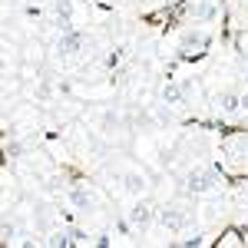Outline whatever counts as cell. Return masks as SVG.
Segmentation results:
<instances>
[{
  "instance_id": "cell-3",
  "label": "cell",
  "mask_w": 248,
  "mask_h": 248,
  "mask_svg": "<svg viewBox=\"0 0 248 248\" xmlns=\"http://www.w3.org/2000/svg\"><path fill=\"white\" fill-rule=\"evenodd\" d=\"M153 205H149V202H136L133 209H129V222H133V229H146V225H149V222H153Z\"/></svg>"
},
{
  "instance_id": "cell-6",
  "label": "cell",
  "mask_w": 248,
  "mask_h": 248,
  "mask_svg": "<svg viewBox=\"0 0 248 248\" xmlns=\"http://www.w3.org/2000/svg\"><path fill=\"white\" fill-rule=\"evenodd\" d=\"M182 93H186V90H182L179 83H166L159 96H162V103H169V106H172V103H179V99H182Z\"/></svg>"
},
{
  "instance_id": "cell-16",
  "label": "cell",
  "mask_w": 248,
  "mask_h": 248,
  "mask_svg": "<svg viewBox=\"0 0 248 248\" xmlns=\"http://www.w3.org/2000/svg\"><path fill=\"white\" fill-rule=\"evenodd\" d=\"M242 7H248V0H242Z\"/></svg>"
},
{
  "instance_id": "cell-15",
  "label": "cell",
  "mask_w": 248,
  "mask_h": 248,
  "mask_svg": "<svg viewBox=\"0 0 248 248\" xmlns=\"http://www.w3.org/2000/svg\"><path fill=\"white\" fill-rule=\"evenodd\" d=\"M133 3H153V0H133Z\"/></svg>"
},
{
  "instance_id": "cell-4",
  "label": "cell",
  "mask_w": 248,
  "mask_h": 248,
  "mask_svg": "<svg viewBox=\"0 0 248 248\" xmlns=\"http://www.w3.org/2000/svg\"><path fill=\"white\" fill-rule=\"evenodd\" d=\"M159 222H162L169 232H179L182 225H186V212L182 209H162L159 212Z\"/></svg>"
},
{
  "instance_id": "cell-8",
  "label": "cell",
  "mask_w": 248,
  "mask_h": 248,
  "mask_svg": "<svg viewBox=\"0 0 248 248\" xmlns=\"http://www.w3.org/2000/svg\"><path fill=\"white\" fill-rule=\"evenodd\" d=\"M218 106H222V113H238V109H242V99H238V96L235 93H225L222 96V99H218Z\"/></svg>"
},
{
  "instance_id": "cell-14",
  "label": "cell",
  "mask_w": 248,
  "mask_h": 248,
  "mask_svg": "<svg viewBox=\"0 0 248 248\" xmlns=\"http://www.w3.org/2000/svg\"><path fill=\"white\" fill-rule=\"evenodd\" d=\"M238 99H242V109L248 113V93H245V96H238Z\"/></svg>"
},
{
  "instance_id": "cell-2",
  "label": "cell",
  "mask_w": 248,
  "mask_h": 248,
  "mask_svg": "<svg viewBox=\"0 0 248 248\" xmlns=\"http://www.w3.org/2000/svg\"><path fill=\"white\" fill-rule=\"evenodd\" d=\"M186 186H189V192H195V195H202V192H212V186H215V175L212 172H189V179H186Z\"/></svg>"
},
{
  "instance_id": "cell-11",
  "label": "cell",
  "mask_w": 248,
  "mask_h": 248,
  "mask_svg": "<svg viewBox=\"0 0 248 248\" xmlns=\"http://www.w3.org/2000/svg\"><path fill=\"white\" fill-rule=\"evenodd\" d=\"M195 17H199V20H212V17H215V10H212L209 3H202V7H195Z\"/></svg>"
},
{
  "instance_id": "cell-12",
  "label": "cell",
  "mask_w": 248,
  "mask_h": 248,
  "mask_svg": "<svg viewBox=\"0 0 248 248\" xmlns=\"http://www.w3.org/2000/svg\"><path fill=\"white\" fill-rule=\"evenodd\" d=\"M3 242L10 245V242H17V232H14V225H3Z\"/></svg>"
},
{
  "instance_id": "cell-9",
  "label": "cell",
  "mask_w": 248,
  "mask_h": 248,
  "mask_svg": "<svg viewBox=\"0 0 248 248\" xmlns=\"http://www.w3.org/2000/svg\"><path fill=\"white\" fill-rule=\"evenodd\" d=\"M205 43H209V37H205L202 30H189V33L182 37V46H186V50H189V46H205Z\"/></svg>"
},
{
  "instance_id": "cell-7",
  "label": "cell",
  "mask_w": 248,
  "mask_h": 248,
  "mask_svg": "<svg viewBox=\"0 0 248 248\" xmlns=\"http://www.w3.org/2000/svg\"><path fill=\"white\" fill-rule=\"evenodd\" d=\"M123 182H126V189L133 192V195H139V192L146 189V179H142L139 172H126V175H123Z\"/></svg>"
},
{
  "instance_id": "cell-5",
  "label": "cell",
  "mask_w": 248,
  "mask_h": 248,
  "mask_svg": "<svg viewBox=\"0 0 248 248\" xmlns=\"http://www.w3.org/2000/svg\"><path fill=\"white\" fill-rule=\"evenodd\" d=\"M70 202H73L77 209H83V212H93V205H96L93 195H90V189H79V186L70 192Z\"/></svg>"
},
{
  "instance_id": "cell-10",
  "label": "cell",
  "mask_w": 248,
  "mask_h": 248,
  "mask_svg": "<svg viewBox=\"0 0 248 248\" xmlns=\"http://www.w3.org/2000/svg\"><path fill=\"white\" fill-rule=\"evenodd\" d=\"M70 242H73V238H70V235H63V232H53V235L46 238V245H53V248H66Z\"/></svg>"
},
{
  "instance_id": "cell-13",
  "label": "cell",
  "mask_w": 248,
  "mask_h": 248,
  "mask_svg": "<svg viewBox=\"0 0 248 248\" xmlns=\"http://www.w3.org/2000/svg\"><path fill=\"white\" fill-rule=\"evenodd\" d=\"M23 149H20V142H7V155H20Z\"/></svg>"
},
{
  "instance_id": "cell-1",
  "label": "cell",
  "mask_w": 248,
  "mask_h": 248,
  "mask_svg": "<svg viewBox=\"0 0 248 248\" xmlns=\"http://www.w3.org/2000/svg\"><path fill=\"white\" fill-rule=\"evenodd\" d=\"M83 43H86V37H83V33L66 30V33L60 37V43H57V53H60V57H73V53H79V50H83Z\"/></svg>"
}]
</instances>
